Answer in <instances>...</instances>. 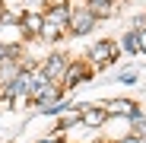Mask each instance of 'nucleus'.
Segmentation results:
<instances>
[{"label": "nucleus", "mask_w": 146, "mask_h": 143, "mask_svg": "<svg viewBox=\"0 0 146 143\" xmlns=\"http://www.w3.org/2000/svg\"><path fill=\"white\" fill-rule=\"evenodd\" d=\"M32 86H35V76H29V73H19V80L10 86V92H13V95H32Z\"/></svg>", "instance_id": "obj_1"}, {"label": "nucleus", "mask_w": 146, "mask_h": 143, "mask_svg": "<svg viewBox=\"0 0 146 143\" xmlns=\"http://www.w3.org/2000/svg\"><path fill=\"white\" fill-rule=\"evenodd\" d=\"M70 29L76 32V35H86L92 29V13H76V16L70 19Z\"/></svg>", "instance_id": "obj_2"}, {"label": "nucleus", "mask_w": 146, "mask_h": 143, "mask_svg": "<svg viewBox=\"0 0 146 143\" xmlns=\"http://www.w3.org/2000/svg\"><path fill=\"white\" fill-rule=\"evenodd\" d=\"M64 70H67L64 57H60V54H54L51 61L44 64V76H48V80H57V76H64Z\"/></svg>", "instance_id": "obj_3"}, {"label": "nucleus", "mask_w": 146, "mask_h": 143, "mask_svg": "<svg viewBox=\"0 0 146 143\" xmlns=\"http://www.w3.org/2000/svg\"><path fill=\"white\" fill-rule=\"evenodd\" d=\"M92 57L99 61V64H108V61L114 57V45H111V41H102V45H95V48H92Z\"/></svg>", "instance_id": "obj_4"}, {"label": "nucleus", "mask_w": 146, "mask_h": 143, "mask_svg": "<svg viewBox=\"0 0 146 143\" xmlns=\"http://www.w3.org/2000/svg\"><path fill=\"white\" fill-rule=\"evenodd\" d=\"M105 114H108V111H102V108H86V111H83V121H86L89 127H99V124L105 121Z\"/></svg>", "instance_id": "obj_5"}, {"label": "nucleus", "mask_w": 146, "mask_h": 143, "mask_svg": "<svg viewBox=\"0 0 146 143\" xmlns=\"http://www.w3.org/2000/svg\"><path fill=\"white\" fill-rule=\"evenodd\" d=\"M108 114H137V108L130 102H111L108 105Z\"/></svg>", "instance_id": "obj_6"}, {"label": "nucleus", "mask_w": 146, "mask_h": 143, "mask_svg": "<svg viewBox=\"0 0 146 143\" xmlns=\"http://www.w3.org/2000/svg\"><path fill=\"white\" fill-rule=\"evenodd\" d=\"M92 16H108L111 13V3L108 0H92V10H89Z\"/></svg>", "instance_id": "obj_7"}, {"label": "nucleus", "mask_w": 146, "mask_h": 143, "mask_svg": "<svg viewBox=\"0 0 146 143\" xmlns=\"http://www.w3.org/2000/svg\"><path fill=\"white\" fill-rule=\"evenodd\" d=\"M41 26H44L41 16H35V13H29V16H26V29H29L32 35H38V32H41Z\"/></svg>", "instance_id": "obj_8"}, {"label": "nucleus", "mask_w": 146, "mask_h": 143, "mask_svg": "<svg viewBox=\"0 0 146 143\" xmlns=\"http://www.w3.org/2000/svg\"><path fill=\"white\" fill-rule=\"evenodd\" d=\"M124 45H127V51H130V54H137V51H143V48H140V35H137V32H130V35L124 38Z\"/></svg>", "instance_id": "obj_9"}, {"label": "nucleus", "mask_w": 146, "mask_h": 143, "mask_svg": "<svg viewBox=\"0 0 146 143\" xmlns=\"http://www.w3.org/2000/svg\"><path fill=\"white\" fill-rule=\"evenodd\" d=\"M64 76H67V86H73V83H80V80H83V67H73V70H67Z\"/></svg>", "instance_id": "obj_10"}, {"label": "nucleus", "mask_w": 146, "mask_h": 143, "mask_svg": "<svg viewBox=\"0 0 146 143\" xmlns=\"http://www.w3.org/2000/svg\"><path fill=\"white\" fill-rule=\"evenodd\" d=\"M0 80H13V64H3V61H0Z\"/></svg>", "instance_id": "obj_11"}, {"label": "nucleus", "mask_w": 146, "mask_h": 143, "mask_svg": "<svg viewBox=\"0 0 146 143\" xmlns=\"http://www.w3.org/2000/svg\"><path fill=\"white\" fill-rule=\"evenodd\" d=\"M140 48H143V51H146V35H143V38H140Z\"/></svg>", "instance_id": "obj_12"}, {"label": "nucleus", "mask_w": 146, "mask_h": 143, "mask_svg": "<svg viewBox=\"0 0 146 143\" xmlns=\"http://www.w3.org/2000/svg\"><path fill=\"white\" fill-rule=\"evenodd\" d=\"M124 143H140V140H133V137H127V140H124Z\"/></svg>", "instance_id": "obj_13"}, {"label": "nucleus", "mask_w": 146, "mask_h": 143, "mask_svg": "<svg viewBox=\"0 0 146 143\" xmlns=\"http://www.w3.org/2000/svg\"><path fill=\"white\" fill-rule=\"evenodd\" d=\"M3 57H7V51H3V48H0V61H3Z\"/></svg>", "instance_id": "obj_14"}, {"label": "nucleus", "mask_w": 146, "mask_h": 143, "mask_svg": "<svg viewBox=\"0 0 146 143\" xmlns=\"http://www.w3.org/2000/svg\"><path fill=\"white\" fill-rule=\"evenodd\" d=\"M44 143H54V140H44Z\"/></svg>", "instance_id": "obj_15"}]
</instances>
